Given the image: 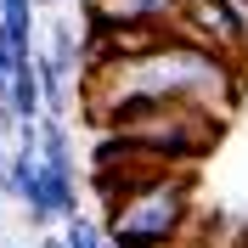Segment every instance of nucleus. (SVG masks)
Segmentation results:
<instances>
[{
	"label": "nucleus",
	"instance_id": "nucleus-7",
	"mask_svg": "<svg viewBox=\"0 0 248 248\" xmlns=\"http://www.w3.org/2000/svg\"><path fill=\"white\" fill-rule=\"evenodd\" d=\"M17 62H23V57H17L6 40H0V85H12V68H17Z\"/></svg>",
	"mask_w": 248,
	"mask_h": 248
},
{
	"label": "nucleus",
	"instance_id": "nucleus-9",
	"mask_svg": "<svg viewBox=\"0 0 248 248\" xmlns=\"http://www.w3.org/2000/svg\"><path fill=\"white\" fill-rule=\"evenodd\" d=\"M6 170H12V147L0 141V198H6Z\"/></svg>",
	"mask_w": 248,
	"mask_h": 248
},
{
	"label": "nucleus",
	"instance_id": "nucleus-5",
	"mask_svg": "<svg viewBox=\"0 0 248 248\" xmlns=\"http://www.w3.org/2000/svg\"><path fill=\"white\" fill-rule=\"evenodd\" d=\"M12 108H17L23 124L46 113V91H40V68H34V57H23V62L12 68Z\"/></svg>",
	"mask_w": 248,
	"mask_h": 248
},
{
	"label": "nucleus",
	"instance_id": "nucleus-3",
	"mask_svg": "<svg viewBox=\"0 0 248 248\" xmlns=\"http://www.w3.org/2000/svg\"><path fill=\"white\" fill-rule=\"evenodd\" d=\"M34 6L40 0H0V40L17 51V57H34Z\"/></svg>",
	"mask_w": 248,
	"mask_h": 248
},
{
	"label": "nucleus",
	"instance_id": "nucleus-10",
	"mask_svg": "<svg viewBox=\"0 0 248 248\" xmlns=\"http://www.w3.org/2000/svg\"><path fill=\"white\" fill-rule=\"evenodd\" d=\"M40 6H68V0H40Z\"/></svg>",
	"mask_w": 248,
	"mask_h": 248
},
{
	"label": "nucleus",
	"instance_id": "nucleus-1",
	"mask_svg": "<svg viewBox=\"0 0 248 248\" xmlns=\"http://www.w3.org/2000/svg\"><path fill=\"white\" fill-rule=\"evenodd\" d=\"M96 130H108V136L130 141L141 153L164 158V164H186V170H192V164L220 141L226 119L209 113V108H198V102H119Z\"/></svg>",
	"mask_w": 248,
	"mask_h": 248
},
{
	"label": "nucleus",
	"instance_id": "nucleus-4",
	"mask_svg": "<svg viewBox=\"0 0 248 248\" xmlns=\"http://www.w3.org/2000/svg\"><path fill=\"white\" fill-rule=\"evenodd\" d=\"M40 158H46L51 170H74V175H79V158H74L68 119H57V113H40Z\"/></svg>",
	"mask_w": 248,
	"mask_h": 248
},
{
	"label": "nucleus",
	"instance_id": "nucleus-6",
	"mask_svg": "<svg viewBox=\"0 0 248 248\" xmlns=\"http://www.w3.org/2000/svg\"><path fill=\"white\" fill-rule=\"evenodd\" d=\"M62 243H68V248H113L108 232H102L96 220H85V215H68V220H62Z\"/></svg>",
	"mask_w": 248,
	"mask_h": 248
},
{
	"label": "nucleus",
	"instance_id": "nucleus-11",
	"mask_svg": "<svg viewBox=\"0 0 248 248\" xmlns=\"http://www.w3.org/2000/svg\"><path fill=\"white\" fill-rule=\"evenodd\" d=\"M0 248H17V243H0Z\"/></svg>",
	"mask_w": 248,
	"mask_h": 248
},
{
	"label": "nucleus",
	"instance_id": "nucleus-2",
	"mask_svg": "<svg viewBox=\"0 0 248 248\" xmlns=\"http://www.w3.org/2000/svg\"><path fill=\"white\" fill-rule=\"evenodd\" d=\"M186 220H192V170H164L113 203L102 232L113 248H175Z\"/></svg>",
	"mask_w": 248,
	"mask_h": 248
},
{
	"label": "nucleus",
	"instance_id": "nucleus-8",
	"mask_svg": "<svg viewBox=\"0 0 248 248\" xmlns=\"http://www.w3.org/2000/svg\"><path fill=\"white\" fill-rule=\"evenodd\" d=\"M34 248H68V243H62V232H40V237H34Z\"/></svg>",
	"mask_w": 248,
	"mask_h": 248
}]
</instances>
